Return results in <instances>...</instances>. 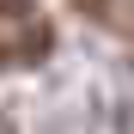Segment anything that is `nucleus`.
Returning <instances> with one entry per match:
<instances>
[{"label":"nucleus","instance_id":"nucleus-1","mask_svg":"<svg viewBox=\"0 0 134 134\" xmlns=\"http://www.w3.org/2000/svg\"><path fill=\"white\" fill-rule=\"evenodd\" d=\"M55 31L37 18V6H0V73L6 67H37L49 55Z\"/></svg>","mask_w":134,"mask_h":134}]
</instances>
